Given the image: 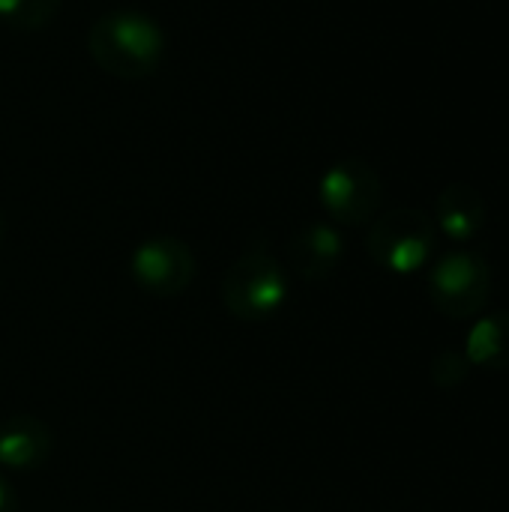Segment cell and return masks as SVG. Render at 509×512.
I'll return each instance as SVG.
<instances>
[{
    "instance_id": "9",
    "label": "cell",
    "mask_w": 509,
    "mask_h": 512,
    "mask_svg": "<svg viewBox=\"0 0 509 512\" xmlns=\"http://www.w3.org/2000/svg\"><path fill=\"white\" fill-rule=\"evenodd\" d=\"M435 225L456 243L474 240L486 225V201L471 183H450L435 201Z\"/></svg>"
},
{
    "instance_id": "1",
    "label": "cell",
    "mask_w": 509,
    "mask_h": 512,
    "mask_svg": "<svg viewBox=\"0 0 509 512\" xmlns=\"http://www.w3.org/2000/svg\"><path fill=\"white\" fill-rule=\"evenodd\" d=\"M87 51L102 72L138 81L159 69L165 57V33L150 15L117 9L93 21L87 30Z\"/></svg>"
},
{
    "instance_id": "10",
    "label": "cell",
    "mask_w": 509,
    "mask_h": 512,
    "mask_svg": "<svg viewBox=\"0 0 509 512\" xmlns=\"http://www.w3.org/2000/svg\"><path fill=\"white\" fill-rule=\"evenodd\" d=\"M465 357L471 369L509 372V312L495 309L474 321L465 336Z\"/></svg>"
},
{
    "instance_id": "5",
    "label": "cell",
    "mask_w": 509,
    "mask_h": 512,
    "mask_svg": "<svg viewBox=\"0 0 509 512\" xmlns=\"http://www.w3.org/2000/svg\"><path fill=\"white\" fill-rule=\"evenodd\" d=\"M318 198L327 216L339 225L357 228L375 219L384 189L378 171L363 159H339L318 183Z\"/></svg>"
},
{
    "instance_id": "3",
    "label": "cell",
    "mask_w": 509,
    "mask_h": 512,
    "mask_svg": "<svg viewBox=\"0 0 509 512\" xmlns=\"http://www.w3.org/2000/svg\"><path fill=\"white\" fill-rule=\"evenodd\" d=\"M438 243V225L429 213L414 207H396L378 216L366 234L372 261L390 273L411 276L432 258Z\"/></svg>"
},
{
    "instance_id": "4",
    "label": "cell",
    "mask_w": 509,
    "mask_h": 512,
    "mask_svg": "<svg viewBox=\"0 0 509 512\" xmlns=\"http://www.w3.org/2000/svg\"><path fill=\"white\" fill-rule=\"evenodd\" d=\"M492 294V267L480 252H447L429 273V297L435 309L453 321L474 318L486 309Z\"/></svg>"
},
{
    "instance_id": "14",
    "label": "cell",
    "mask_w": 509,
    "mask_h": 512,
    "mask_svg": "<svg viewBox=\"0 0 509 512\" xmlns=\"http://www.w3.org/2000/svg\"><path fill=\"white\" fill-rule=\"evenodd\" d=\"M3 234H6V222H3V213H0V243H3Z\"/></svg>"
},
{
    "instance_id": "12",
    "label": "cell",
    "mask_w": 509,
    "mask_h": 512,
    "mask_svg": "<svg viewBox=\"0 0 509 512\" xmlns=\"http://www.w3.org/2000/svg\"><path fill=\"white\" fill-rule=\"evenodd\" d=\"M468 372H471L468 357L459 354V351H453V348L441 351V354L432 360V381H435V387H441V390H456V387L468 378Z\"/></svg>"
},
{
    "instance_id": "11",
    "label": "cell",
    "mask_w": 509,
    "mask_h": 512,
    "mask_svg": "<svg viewBox=\"0 0 509 512\" xmlns=\"http://www.w3.org/2000/svg\"><path fill=\"white\" fill-rule=\"evenodd\" d=\"M63 0H0V21L12 30H42L60 12Z\"/></svg>"
},
{
    "instance_id": "2",
    "label": "cell",
    "mask_w": 509,
    "mask_h": 512,
    "mask_svg": "<svg viewBox=\"0 0 509 512\" xmlns=\"http://www.w3.org/2000/svg\"><path fill=\"white\" fill-rule=\"evenodd\" d=\"M288 273L264 246L246 249L222 276L219 294L225 309L237 321L261 324L270 321L288 300Z\"/></svg>"
},
{
    "instance_id": "6",
    "label": "cell",
    "mask_w": 509,
    "mask_h": 512,
    "mask_svg": "<svg viewBox=\"0 0 509 512\" xmlns=\"http://www.w3.org/2000/svg\"><path fill=\"white\" fill-rule=\"evenodd\" d=\"M132 279L141 291L153 297H177L195 279V255L177 237H150L144 240L129 261Z\"/></svg>"
},
{
    "instance_id": "8",
    "label": "cell",
    "mask_w": 509,
    "mask_h": 512,
    "mask_svg": "<svg viewBox=\"0 0 509 512\" xmlns=\"http://www.w3.org/2000/svg\"><path fill=\"white\" fill-rule=\"evenodd\" d=\"M54 435L51 429L30 414H15L0 426V468L6 471H33L51 456Z\"/></svg>"
},
{
    "instance_id": "7",
    "label": "cell",
    "mask_w": 509,
    "mask_h": 512,
    "mask_svg": "<svg viewBox=\"0 0 509 512\" xmlns=\"http://www.w3.org/2000/svg\"><path fill=\"white\" fill-rule=\"evenodd\" d=\"M288 255H291V267L300 279L324 282L336 273V267L345 255V240L333 225L312 222V225H303L291 237Z\"/></svg>"
},
{
    "instance_id": "13",
    "label": "cell",
    "mask_w": 509,
    "mask_h": 512,
    "mask_svg": "<svg viewBox=\"0 0 509 512\" xmlns=\"http://www.w3.org/2000/svg\"><path fill=\"white\" fill-rule=\"evenodd\" d=\"M0 512H18V498L3 474H0Z\"/></svg>"
}]
</instances>
